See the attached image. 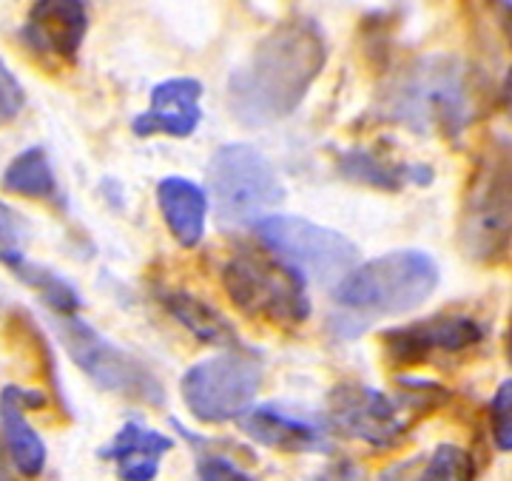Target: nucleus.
I'll return each mask as SVG.
<instances>
[{"instance_id":"obj_26","label":"nucleus","mask_w":512,"mask_h":481,"mask_svg":"<svg viewBox=\"0 0 512 481\" xmlns=\"http://www.w3.org/2000/svg\"><path fill=\"white\" fill-rule=\"evenodd\" d=\"M23 106H26V92H23L15 72L3 63L0 66V117L3 120H15L23 111Z\"/></svg>"},{"instance_id":"obj_10","label":"nucleus","mask_w":512,"mask_h":481,"mask_svg":"<svg viewBox=\"0 0 512 481\" xmlns=\"http://www.w3.org/2000/svg\"><path fill=\"white\" fill-rule=\"evenodd\" d=\"M328 422L333 430L370 447H396L407 425L396 402L362 382H342L328 393Z\"/></svg>"},{"instance_id":"obj_5","label":"nucleus","mask_w":512,"mask_h":481,"mask_svg":"<svg viewBox=\"0 0 512 481\" xmlns=\"http://www.w3.org/2000/svg\"><path fill=\"white\" fill-rule=\"evenodd\" d=\"M208 191L214 217L228 231L256 228L285 203V185L274 163L248 143H228L211 154Z\"/></svg>"},{"instance_id":"obj_16","label":"nucleus","mask_w":512,"mask_h":481,"mask_svg":"<svg viewBox=\"0 0 512 481\" xmlns=\"http://www.w3.org/2000/svg\"><path fill=\"white\" fill-rule=\"evenodd\" d=\"M336 171L350 183L370 185L379 191H402L404 185L427 188L436 180V171L424 163H399L376 148H348L336 157Z\"/></svg>"},{"instance_id":"obj_29","label":"nucleus","mask_w":512,"mask_h":481,"mask_svg":"<svg viewBox=\"0 0 512 481\" xmlns=\"http://www.w3.org/2000/svg\"><path fill=\"white\" fill-rule=\"evenodd\" d=\"M507 356H510V365H512V319H510V333H507Z\"/></svg>"},{"instance_id":"obj_18","label":"nucleus","mask_w":512,"mask_h":481,"mask_svg":"<svg viewBox=\"0 0 512 481\" xmlns=\"http://www.w3.org/2000/svg\"><path fill=\"white\" fill-rule=\"evenodd\" d=\"M18 396H15V385H6L0 393V422H3V447L9 453V459L15 464L20 476L35 479L46 467V444L37 436V430L26 419Z\"/></svg>"},{"instance_id":"obj_17","label":"nucleus","mask_w":512,"mask_h":481,"mask_svg":"<svg viewBox=\"0 0 512 481\" xmlns=\"http://www.w3.org/2000/svg\"><path fill=\"white\" fill-rule=\"evenodd\" d=\"M157 205L177 245L197 248L208 222V194L200 185L185 177H165L157 183Z\"/></svg>"},{"instance_id":"obj_19","label":"nucleus","mask_w":512,"mask_h":481,"mask_svg":"<svg viewBox=\"0 0 512 481\" xmlns=\"http://www.w3.org/2000/svg\"><path fill=\"white\" fill-rule=\"evenodd\" d=\"M163 308L183 325L185 331L194 333L202 345L228 348V351L245 348L239 342V333L234 331V325L200 296L188 294V291H168V294H163Z\"/></svg>"},{"instance_id":"obj_8","label":"nucleus","mask_w":512,"mask_h":481,"mask_svg":"<svg viewBox=\"0 0 512 481\" xmlns=\"http://www.w3.org/2000/svg\"><path fill=\"white\" fill-rule=\"evenodd\" d=\"M262 388V362L254 351L239 348L208 356L185 370L180 393L188 413L202 425L242 419Z\"/></svg>"},{"instance_id":"obj_9","label":"nucleus","mask_w":512,"mask_h":481,"mask_svg":"<svg viewBox=\"0 0 512 481\" xmlns=\"http://www.w3.org/2000/svg\"><path fill=\"white\" fill-rule=\"evenodd\" d=\"M254 231L259 242L274 251V257L319 285L336 288L350 271L359 268V248L345 234L305 217L274 214L259 222Z\"/></svg>"},{"instance_id":"obj_1","label":"nucleus","mask_w":512,"mask_h":481,"mask_svg":"<svg viewBox=\"0 0 512 481\" xmlns=\"http://www.w3.org/2000/svg\"><path fill=\"white\" fill-rule=\"evenodd\" d=\"M328 63V37L308 15L279 20L228 74V109L248 129L291 117Z\"/></svg>"},{"instance_id":"obj_12","label":"nucleus","mask_w":512,"mask_h":481,"mask_svg":"<svg viewBox=\"0 0 512 481\" xmlns=\"http://www.w3.org/2000/svg\"><path fill=\"white\" fill-rule=\"evenodd\" d=\"M239 430L262 447L279 453H330V422L293 413L282 405L251 407L242 419Z\"/></svg>"},{"instance_id":"obj_21","label":"nucleus","mask_w":512,"mask_h":481,"mask_svg":"<svg viewBox=\"0 0 512 481\" xmlns=\"http://www.w3.org/2000/svg\"><path fill=\"white\" fill-rule=\"evenodd\" d=\"M12 271L18 274L23 285L35 288L37 294H40V299H43L57 316H77L83 299H80V291L74 288L69 279L60 277L57 271L46 268V265L29 262V259H23V262L15 265Z\"/></svg>"},{"instance_id":"obj_14","label":"nucleus","mask_w":512,"mask_h":481,"mask_svg":"<svg viewBox=\"0 0 512 481\" xmlns=\"http://www.w3.org/2000/svg\"><path fill=\"white\" fill-rule=\"evenodd\" d=\"M89 29V9L80 0H40L29 9L20 37L37 55L74 63Z\"/></svg>"},{"instance_id":"obj_13","label":"nucleus","mask_w":512,"mask_h":481,"mask_svg":"<svg viewBox=\"0 0 512 481\" xmlns=\"http://www.w3.org/2000/svg\"><path fill=\"white\" fill-rule=\"evenodd\" d=\"M202 83L197 77H168L157 83L148 94V109L131 120V131L137 137H191L202 120L200 109Z\"/></svg>"},{"instance_id":"obj_7","label":"nucleus","mask_w":512,"mask_h":481,"mask_svg":"<svg viewBox=\"0 0 512 481\" xmlns=\"http://www.w3.org/2000/svg\"><path fill=\"white\" fill-rule=\"evenodd\" d=\"M57 339L63 342L72 362L92 379L97 388L117 393L131 402L160 407L165 405V388L157 373L140 356L114 345L100 331H94L80 316H57Z\"/></svg>"},{"instance_id":"obj_3","label":"nucleus","mask_w":512,"mask_h":481,"mask_svg":"<svg viewBox=\"0 0 512 481\" xmlns=\"http://www.w3.org/2000/svg\"><path fill=\"white\" fill-rule=\"evenodd\" d=\"M441 271L427 251L402 248L362 262L333 288V328L342 336H359L373 319L416 311L436 294Z\"/></svg>"},{"instance_id":"obj_6","label":"nucleus","mask_w":512,"mask_h":481,"mask_svg":"<svg viewBox=\"0 0 512 481\" xmlns=\"http://www.w3.org/2000/svg\"><path fill=\"white\" fill-rule=\"evenodd\" d=\"M222 288L239 311L251 319L296 328L311 316L305 277L279 257L262 251H237L222 268Z\"/></svg>"},{"instance_id":"obj_30","label":"nucleus","mask_w":512,"mask_h":481,"mask_svg":"<svg viewBox=\"0 0 512 481\" xmlns=\"http://www.w3.org/2000/svg\"><path fill=\"white\" fill-rule=\"evenodd\" d=\"M3 481H15V479H9V476H3Z\"/></svg>"},{"instance_id":"obj_11","label":"nucleus","mask_w":512,"mask_h":481,"mask_svg":"<svg viewBox=\"0 0 512 481\" xmlns=\"http://www.w3.org/2000/svg\"><path fill=\"white\" fill-rule=\"evenodd\" d=\"M487 328L467 314H436L402 328L382 331V345L390 362L419 365L436 353L470 351L484 342Z\"/></svg>"},{"instance_id":"obj_27","label":"nucleus","mask_w":512,"mask_h":481,"mask_svg":"<svg viewBox=\"0 0 512 481\" xmlns=\"http://www.w3.org/2000/svg\"><path fill=\"white\" fill-rule=\"evenodd\" d=\"M313 481H359V470L350 462L330 464L328 470H322Z\"/></svg>"},{"instance_id":"obj_23","label":"nucleus","mask_w":512,"mask_h":481,"mask_svg":"<svg viewBox=\"0 0 512 481\" xmlns=\"http://www.w3.org/2000/svg\"><path fill=\"white\" fill-rule=\"evenodd\" d=\"M416 481H476V462L458 444H439Z\"/></svg>"},{"instance_id":"obj_28","label":"nucleus","mask_w":512,"mask_h":481,"mask_svg":"<svg viewBox=\"0 0 512 481\" xmlns=\"http://www.w3.org/2000/svg\"><path fill=\"white\" fill-rule=\"evenodd\" d=\"M501 103H504V111L510 114L512 120V69L504 77V86H501Z\"/></svg>"},{"instance_id":"obj_22","label":"nucleus","mask_w":512,"mask_h":481,"mask_svg":"<svg viewBox=\"0 0 512 481\" xmlns=\"http://www.w3.org/2000/svg\"><path fill=\"white\" fill-rule=\"evenodd\" d=\"M171 425H174V430L183 436L185 442L194 444V453H197V479L200 481H256L254 476L245 473L237 462H231L228 456L211 450V442H208V439L191 433V430L185 425H180L177 419H171Z\"/></svg>"},{"instance_id":"obj_20","label":"nucleus","mask_w":512,"mask_h":481,"mask_svg":"<svg viewBox=\"0 0 512 481\" xmlns=\"http://www.w3.org/2000/svg\"><path fill=\"white\" fill-rule=\"evenodd\" d=\"M3 188L9 194L29 197V200H46V203L66 205L60 185H57L55 168L43 146L23 148L9 160V166L3 171Z\"/></svg>"},{"instance_id":"obj_15","label":"nucleus","mask_w":512,"mask_h":481,"mask_svg":"<svg viewBox=\"0 0 512 481\" xmlns=\"http://www.w3.org/2000/svg\"><path fill=\"white\" fill-rule=\"evenodd\" d=\"M171 450H174L171 436L131 419L114 433V439L97 456L114 462L120 481H154L160 473L163 456Z\"/></svg>"},{"instance_id":"obj_25","label":"nucleus","mask_w":512,"mask_h":481,"mask_svg":"<svg viewBox=\"0 0 512 481\" xmlns=\"http://www.w3.org/2000/svg\"><path fill=\"white\" fill-rule=\"evenodd\" d=\"M3 214H0V220H3V251H0V257H3V265H9V268H15L23 262V242H26V220L20 217L18 211L12 208V205H3L0 208Z\"/></svg>"},{"instance_id":"obj_4","label":"nucleus","mask_w":512,"mask_h":481,"mask_svg":"<svg viewBox=\"0 0 512 481\" xmlns=\"http://www.w3.org/2000/svg\"><path fill=\"white\" fill-rule=\"evenodd\" d=\"M458 245L478 265H498L512 248V140L495 134L464 188Z\"/></svg>"},{"instance_id":"obj_2","label":"nucleus","mask_w":512,"mask_h":481,"mask_svg":"<svg viewBox=\"0 0 512 481\" xmlns=\"http://www.w3.org/2000/svg\"><path fill=\"white\" fill-rule=\"evenodd\" d=\"M481 111L476 72L453 55H427L387 80L373 114L419 134L456 140Z\"/></svg>"},{"instance_id":"obj_24","label":"nucleus","mask_w":512,"mask_h":481,"mask_svg":"<svg viewBox=\"0 0 512 481\" xmlns=\"http://www.w3.org/2000/svg\"><path fill=\"white\" fill-rule=\"evenodd\" d=\"M490 430L498 450L512 453V379H504L490 402Z\"/></svg>"}]
</instances>
